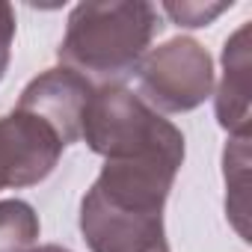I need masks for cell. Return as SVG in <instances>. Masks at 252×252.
<instances>
[{"mask_svg":"<svg viewBox=\"0 0 252 252\" xmlns=\"http://www.w3.org/2000/svg\"><path fill=\"white\" fill-rule=\"evenodd\" d=\"M181 160H104L80 199V234L89 252H155L166 246L163 205Z\"/></svg>","mask_w":252,"mask_h":252,"instance_id":"obj_1","label":"cell"},{"mask_svg":"<svg viewBox=\"0 0 252 252\" xmlns=\"http://www.w3.org/2000/svg\"><path fill=\"white\" fill-rule=\"evenodd\" d=\"M158 30L160 12L146 0L77 3L68 12L57 57L63 68L77 71L92 86H119L137 74Z\"/></svg>","mask_w":252,"mask_h":252,"instance_id":"obj_2","label":"cell"},{"mask_svg":"<svg viewBox=\"0 0 252 252\" xmlns=\"http://www.w3.org/2000/svg\"><path fill=\"white\" fill-rule=\"evenodd\" d=\"M80 140L104 160L172 158L184 163V134L125 83L95 86Z\"/></svg>","mask_w":252,"mask_h":252,"instance_id":"obj_3","label":"cell"},{"mask_svg":"<svg viewBox=\"0 0 252 252\" xmlns=\"http://www.w3.org/2000/svg\"><path fill=\"white\" fill-rule=\"evenodd\" d=\"M140 98L160 113H190L214 92V60L190 36L149 51L137 68Z\"/></svg>","mask_w":252,"mask_h":252,"instance_id":"obj_4","label":"cell"},{"mask_svg":"<svg viewBox=\"0 0 252 252\" xmlns=\"http://www.w3.org/2000/svg\"><path fill=\"white\" fill-rule=\"evenodd\" d=\"M65 143L45 119L15 107L0 116V190H18L45 181Z\"/></svg>","mask_w":252,"mask_h":252,"instance_id":"obj_5","label":"cell"},{"mask_svg":"<svg viewBox=\"0 0 252 252\" xmlns=\"http://www.w3.org/2000/svg\"><path fill=\"white\" fill-rule=\"evenodd\" d=\"M92 92H95V86L86 77L60 65V68H48L39 77H33L24 86L15 107L30 110L39 119H45L60 134V140L65 146H71V143L80 140L83 113H86V104H89Z\"/></svg>","mask_w":252,"mask_h":252,"instance_id":"obj_6","label":"cell"},{"mask_svg":"<svg viewBox=\"0 0 252 252\" xmlns=\"http://www.w3.org/2000/svg\"><path fill=\"white\" fill-rule=\"evenodd\" d=\"M249 21L240 24L222 48V80L217 89V122L231 137H249Z\"/></svg>","mask_w":252,"mask_h":252,"instance_id":"obj_7","label":"cell"},{"mask_svg":"<svg viewBox=\"0 0 252 252\" xmlns=\"http://www.w3.org/2000/svg\"><path fill=\"white\" fill-rule=\"evenodd\" d=\"M39 240V214L24 199L0 202V252H30Z\"/></svg>","mask_w":252,"mask_h":252,"instance_id":"obj_8","label":"cell"},{"mask_svg":"<svg viewBox=\"0 0 252 252\" xmlns=\"http://www.w3.org/2000/svg\"><path fill=\"white\" fill-rule=\"evenodd\" d=\"M234 3H163V12L178 27H208L217 15L228 12Z\"/></svg>","mask_w":252,"mask_h":252,"instance_id":"obj_9","label":"cell"},{"mask_svg":"<svg viewBox=\"0 0 252 252\" xmlns=\"http://www.w3.org/2000/svg\"><path fill=\"white\" fill-rule=\"evenodd\" d=\"M12 39H15V9L12 3L0 0V80L9 71V60H12Z\"/></svg>","mask_w":252,"mask_h":252,"instance_id":"obj_10","label":"cell"},{"mask_svg":"<svg viewBox=\"0 0 252 252\" xmlns=\"http://www.w3.org/2000/svg\"><path fill=\"white\" fill-rule=\"evenodd\" d=\"M30 252H71V249L68 246H60V243H45L39 249H30Z\"/></svg>","mask_w":252,"mask_h":252,"instance_id":"obj_11","label":"cell"},{"mask_svg":"<svg viewBox=\"0 0 252 252\" xmlns=\"http://www.w3.org/2000/svg\"><path fill=\"white\" fill-rule=\"evenodd\" d=\"M155 252H169V246H160V249H155Z\"/></svg>","mask_w":252,"mask_h":252,"instance_id":"obj_12","label":"cell"}]
</instances>
